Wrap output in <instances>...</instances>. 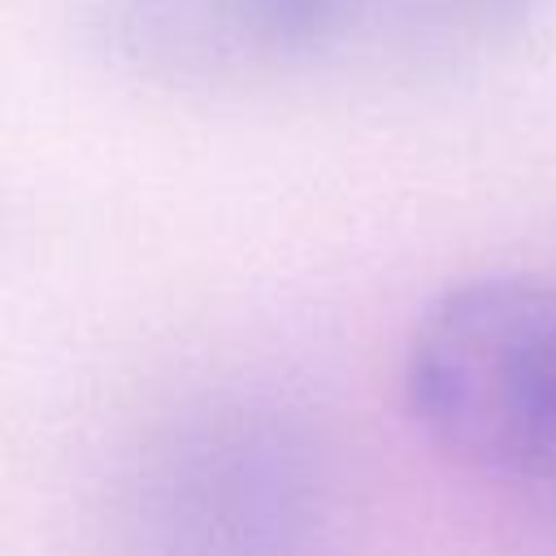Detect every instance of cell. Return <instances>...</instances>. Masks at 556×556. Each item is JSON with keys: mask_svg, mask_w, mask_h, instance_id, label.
Wrapping results in <instances>:
<instances>
[{"mask_svg": "<svg viewBox=\"0 0 556 556\" xmlns=\"http://www.w3.org/2000/svg\"><path fill=\"white\" fill-rule=\"evenodd\" d=\"M539 0H91L96 48L156 83L239 87L482 52Z\"/></svg>", "mask_w": 556, "mask_h": 556, "instance_id": "obj_1", "label": "cell"}, {"mask_svg": "<svg viewBox=\"0 0 556 556\" xmlns=\"http://www.w3.org/2000/svg\"><path fill=\"white\" fill-rule=\"evenodd\" d=\"M404 404L456 465L534 473L556 460V287L482 274L439 291L404 348Z\"/></svg>", "mask_w": 556, "mask_h": 556, "instance_id": "obj_2", "label": "cell"}]
</instances>
